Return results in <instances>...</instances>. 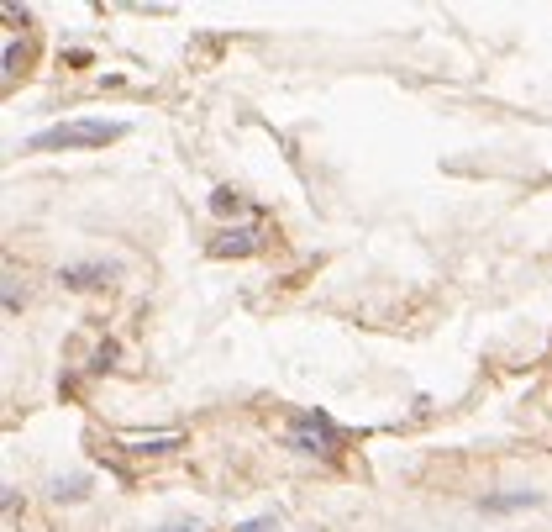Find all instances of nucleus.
Returning <instances> with one entry per match:
<instances>
[{
  "label": "nucleus",
  "mask_w": 552,
  "mask_h": 532,
  "mask_svg": "<svg viewBox=\"0 0 552 532\" xmlns=\"http://www.w3.org/2000/svg\"><path fill=\"white\" fill-rule=\"evenodd\" d=\"M111 137H121L116 122H63V127L37 132L26 148H32V153H48V148H95V142H111Z\"/></svg>",
  "instance_id": "nucleus-1"
},
{
  "label": "nucleus",
  "mask_w": 552,
  "mask_h": 532,
  "mask_svg": "<svg viewBox=\"0 0 552 532\" xmlns=\"http://www.w3.org/2000/svg\"><path fill=\"white\" fill-rule=\"evenodd\" d=\"M294 443H300L305 454H331V432H327V422H316V417H305L300 427H294Z\"/></svg>",
  "instance_id": "nucleus-2"
},
{
  "label": "nucleus",
  "mask_w": 552,
  "mask_h": 532,
  "mask_svg": "<svg viewBox=\"0 0 552 532\" xmlns=\"http://www.w3.org/2000/svg\"><path fill=\"white\" fill-rule=\"evenodd\" d=\"M242 532H268V522H248V527H242Z\"/></svg>",
  "instance_id": "nucleus-3"
}]
</instances>
